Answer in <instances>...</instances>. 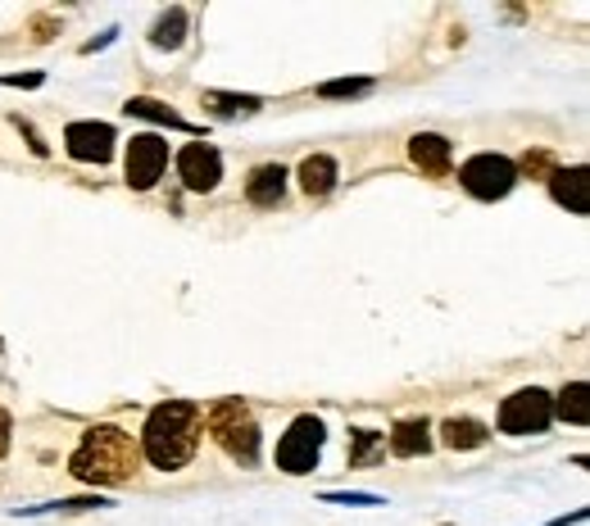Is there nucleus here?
<instances>
[{"instance_id": "f3484780", "label": "nucleus", "mask_w": 590, "mask_h": 526, "mask_svg": "<svg viewBox=\"0 0 590 526\" xmlns=\"http://www.w3.org/2000/svg\"><path fill=\"white\" fill-rule=\"evenodd\" d=\"M150 42L159 46V50H178L182 42H186V10H163L159 19H155V27H150Z\"/></svg>"}, {"instance_id": "f8f14e48", "label": "nucleus", "mask_w": 590, "mask_h": 526, "mask_svg": "<svg viewBox=\"0 0 590 526\" xmlns=\"http://www.w3.org/2000/svg\"><path fill=\"white\" fill-rule=\"evenodd\" d=\"M246 195H250V205H259V209L282 205V195H286V169H282V163H259V169L250 173V182H246Z\"/></svg>"}, {"instance_id": "ddd939ff", "label": "nucleus", "mask_w": 590, "mask_h": 526, "mask_svg": "<svg viewBox=\"0 0 590 526\" xmlns=\"http://www.w3.org/2000/svg\"><path fill=\"white\" fill-rule=\"evenodd\" d=\"M390 454L396 458H418V454H428L432 449V426H428V418H405V422H396L390 426Z\"/></svg>"}, {"instance_id": "aec40b11", "label": "nucleus", "mask_w": 590, "mask_h": 526, "mask_svg": "<svg viewBox=\"0 0 590 526\" xmlns=\"http://www.w3.org/2000/svg\"><path fill=\"white\" fill-rule=\"evenodd\" d=\"M350 441H354V445H350V464H354V468L373 464V458L382 454V445H386V436H377V432H354Z\"/></svg>"}, {"instance_id": "393cba45", "label": "nucleus", "mask_w": 590, "mask_h": 526, "mask_svg": "<svg viewBox=\"0 0 590 526\" xmlns=\"http://www.w3.org/2000/svg\"><path fill=\"white\" fill-rule=\"evenodd\" d=\"M10 436H14V422H10V413L0 409V458L10 454Z\"/></svg>"}, {"instance_id": "6e6552de", "label": "nucleus", "mask_w": 590, "mask_h": 526, "mask_svg": "<svg viewBox=\"0 0 590 526\" xmlns=\"http://www.w3.org/2000/svg\"><path fill=\"white\" fill-rule=\"evenodd\" d=\"M64 150H69L78 163H110L114 159V127L110 123H69L64 127Z\"/></svg>"}, {"instance_id": "39448f33", "label": "nucleus", "mask_w": 590, "mask_h": 526, "mask_svg": "<svg viewBox=\"0 0 590 526\" xmlns=\"http://www.w3.org/2000/svg\"><path fill=\"white\" fill-rule=\"evenodd\" d=\"M554 422V400L541 390V386H527V390H513L509 400L500 404V432L504 436H536Z\"/></svg>"}, {"instance_id": "9b49d317", "label": "nucleus", "mask_w": 590, "mask_h": 526, "mask_svg": "<svg viewBox=\"0 0 590 526\" xmlns=\"http://www.w3.org/2000/svg\"><path fill=\"white\" fill-rule=\"evenodd\" d=\"M409 159L418 163L422 173L445 178V173H450V159H454V150H450V141H445V137H436V132H418V137L409 141Z\"/></svg>"}, {"instance_id": "423d86ee", "label": "nucleus", "mask_w": 590, "mask_h": 526, "mask_svg": "<svg viewBox=\"0 0 590 526\" xmlns=\"http://www.w3.org/2000/svg\"><path fill=\"white\" fill-rule=\"evenodd\" d=\"M458 182H464V191L477 195V201H504L518 182V169L504 155H473L464 169H458Z\"/></svg>"}, {"instance_id": "9d476101", "label": "nucleus", "mask_w": 590, "mask_h": 526, "mask_svg": "<svg viewBox=\"0 0 590 526\" xmlns=\"http://www.w3.org/2000/svg\"><path fill=\"white\" fill-rule=\"evenodd\" d=\"M549 195L559 201L564 209H572V214H586L590 209V169H554L549 173Z\"/></svg>"}, {"instance_id": "4468645a", "label": "nucleus", "mask_w": 590, "mask_h": 526, "mask_svg": "<svg viewBox=\"0 0 590 526\" xmlns=\"http://www.w3.org/2000/svg\"><path fill=\"white\" fill-rule=\"evenodd\" d=\"M486 422H477V418H450L445 426H441V441H445V449H481L486 445Z\"/></svg>"}, {"instance_id": "dca6fc26", "label": "nucleus", "mask_w": 590, "mask_h": 526, "mask_svg": "<svg viewBox=\"0 0 590 526\" xmlns=\"http://www.w3.org/2000/svg\"><path fill=\"white\" fill-rule=\"evenodd\" d=\"M554 418H564L572 426H586L590 422V386L586 381H572L559 390V400H554Z\"/></svg>"}, {"instance_id": "1a4fd4ad", "label": "nucleus", "mask_w": 590, "mask_h": 526, "mask_svg": "<svg viewBox=\"0 0 590 526\" xmlns=\"http://www.w3.org/2000/svg\"><path fill=\"white\" fill-rule=\"evenodd\" d=\"M178 178L186 182V191H214L223 182V155L205 141L195 146H182L178 155Z\"/></svg>"}, {"instance_id": "4be33fe9", "label": "nucleus", "mask_w": 590, "mask_h": 526, "mask_svg": "<svg viewBox=\"0 0 590 526\" xmlns=\"http://www.w3.org/2000/svg\"><path fill=\"white\" fill-rule=\"evenodd\" d=\"M87 508H110L101 495H87V500H59V504H42V508H27V513H87Z\"/></svg>"}, {"instance_id": "a211bd4d", "label": "nucleus", "mask_w": 590, "mask_h": 526, "mask_svg": "<svg viewBox=\"0 0 590 526\" xmlns=\"http://www.w3.org/2000/svg\"><path fill=\"white\" fill-rule=\"evenodd\" d=\"M127 114H133V118H150V123H163V127H178V132H195L182 114H173L169 105H163V101H150V95H133V101H127L123 105Z\"/></svg>"}, {"instance_id": "7ed1b4c3", "label": "nucleus", "mask_w": 590, "mask_h": 526, "mask_svg": "<svg viewBox=\"0 0 590 526\" xmlns=\"http://www.w3.org/2000/svg\"><path fill=\"white\" fill-rule=\"evenodd\" d=\"M205 426H209V436L223 445L227 458H237V464H246V468L259 458V422L241 400H218L205 413Z\"/></svg>"}, {"instance_id": "20e7f679", "label": "nucleus", "mask_w": 590, "mask_h": 526, "mask_svg": "<svg viewBox=\"0 0 590 526\" xmlns=\"http://www.w3.org/2000/svg\"><path fill=\"white\" fill-rule=\"evenodd\" d=\"M318 454H322V422L314 413L295 418L286 426V436L277 441V468L291 477H305L318 468Z\"/></svg>"}, {"instance_id": "6ab92c4d", "label": "nucleus", "mask_w": 590, "mask_h": 526, "mask_svg": "<svg viewBox=\"0 0 590 526\" xmlns=\"http://www.w3.org/2000/svg\"><path fill=\"white\" fill-rule=\"evenodd\" d=\"M205 110H214L218 118H237V114H259L264 101L259 95H232V91H205Z\"/></svg>"}, {"instance_id": "f257e3e1", "label": "nucleus", "mask_w": 590, "mask_h": 526, "mask_svg": "<svg viewBox=\"0 0 590 526\" xmlns=\"http://www.w3.org/2000/svg\"><path fill=\"white\" fill-rule=\"evenodd\" d=\"M201 432H205V409L191 400H169L150 409L146 432H141V454L159 472H178L201 449Z\"/></svg>"}, {"instance_id": "412c9836", "label": "nucleus", "mask_w": 590, "mask_h": 526, "mask_svg": "<svg viewBox=\"0 0 590 526\" xmlns=\"http://www.w3.org/2000/svg\"><path fill=\"white\" fill-rule=\"evenodd\" d=\"M373 91V78H341V82H322L318 95L322 101H341V95H368Z\"/></svg>"}, {"instance_id": "f03ea898", "label": "nucleus", "mask_w": 590, "mask_h": 526, "mask_svg": "<svg viewBox=\"0 0 590 526\" xmlns=\"http://www.w3.org/2000/svg\"><path fill=\"white\" fill-rule=\"evenodd\" d=\"M137 472H141V449L118 426H91L69 458V477H78L82 485H123Z\"/></svg>"}, {"instance_id": "5701e85b", "label": "nucleus", "mask_w": 590, "mask_h": 526, "mask_svg": "<svg viewBox=\"0 0 590 526\" xmlns=\"http://www.w3.org/2000/svg\"><path fill=\"white\" fill-rule=\"evenodd\" d=\"M322 500H327V504H368V508L382 504L377 495H364V490H327Z\"/></svg>"}, {"instance_id": "0eeeda50", "label": "nucleus", "mask_w": 590, "mask_h": 526, "mask_svg": "<svg viewBox=\"0 0 590 526\" xmlns=\"http://www.w3.org/2000/svg\"><path fill=\"white\" fill-rule=\"evenodd\" d=\"M163 169H169V141L155 137V132H141V137L127 141V186L133 191H150Z\"/></svg>"}, {"instance_id": "2eb2a0df", "label": "nucleus", "mask_w": 590, "mask_h": 526, "mask_svg": "<svg viewBox=\"0 0 590 526\" xmlns=\"http://www.w3.org/2000/svg\"><path fill=\"white\" fill-rule=\"evenodd\" d=\"M300 186H305V195H327L337 186V159L332 155H309L300 163Z\"/></svg>"}, {"instance_id": "b1692460", "label": "nucleus", "mask_w": 590, "mask_h": 526, "mask_svg": "<svg viewBox=\"0 0 590 526\" xmlns=\"http://www.w3.org/2000/svg\"><path fill=\"white\" fill-rule=\"evenodd\" d=\"M46 78L42 73H10V78H0V87H42Z\"/></svg>"}]
</instances>
